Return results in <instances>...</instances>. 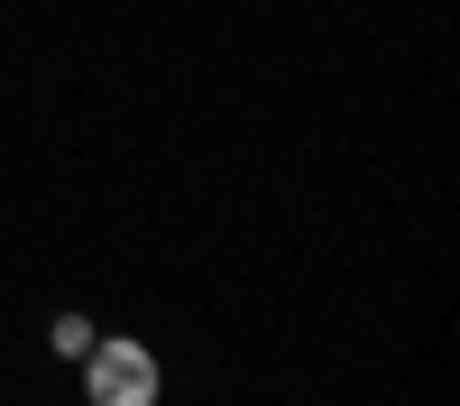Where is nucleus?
<instances>
[{"instance_id": "f257e3e1", "label": "nucleus", "mask_w": 460, "mask_h": 406, "mask_svg": "<svg viewBox=\"0 0 460 406\" xmlns=\"http://www.w3.org/2000/svg\"><path fill=\"white\" fill-rule=\"evenodd\" d=\"M84 397L93 406H157V351L147 342H93L84 351Z\"/></svg>"}, {"instance_id": "f03ea898", "label": "nucleus", "mask_w": 460, "mask_h": 406, "mask_svg": "<svg viewBox=\"0 0 460 406\" xmlns=\"http://www.w3.org/2000/svg\"><path fill=\"white\" fill-rule=\"evenodd\" d=\"M56 351L84 360V351H93V323H84V314H65V323H56Z\"/></svg>"}]
</instances>
